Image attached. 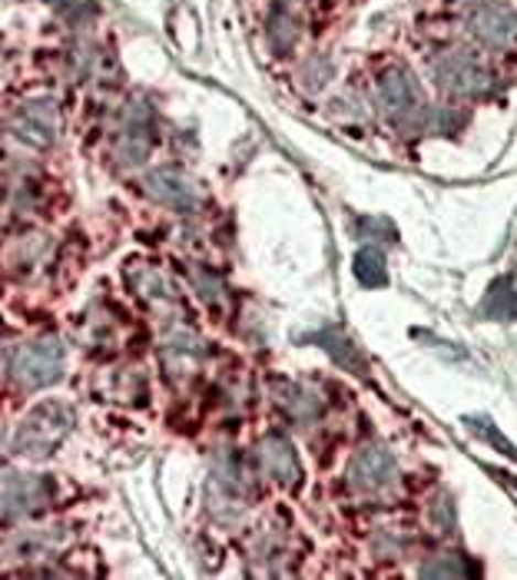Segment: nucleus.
Returning <instances> with one entry per match:
<instances>
[{"mask_svg":"<svg viewBox=\"0 0 517 580\" xmlns=\"http://www.w3.org/2000/svg\"><path fill=\"white\" fill-rule=\"evenodd\" d=\"M497 474H500V471H497ZM504 477H507V474H504ZM507 481H510V484H514V487H517V477H507Z\"/></svg>","mask_w":517,"mask_h":580,"instance_id":"20","label":"nucleus"},{"mask_svg":"<svg viewBox=\"0 0 517 580\" xmlns=\"http://www.w3.org/2000/svg\"><path fill=\"white\" fill-rule=\"evenodd\" d=\"M378 107H381L385 120L391 127L405 130V133L421 130L424 120H428L421 87L411 77V71L401 67V64H391V67L381 71V77H378Z\"/></svg>","mask_w":517,"mask_h":580,"instance_id":"2","label":"nucleus"},{"mask_svg":"<svg viewBox=\"0 0 517 580\" xmlns=\"http://www.w3.org/2000/svg\"><path fill=\"white\" fill-rule=\"evenodd\" d=\"M51 8H57L71 24H84L97 14V4L94 0H47Z\"/></svg>","mask_w":517,"mask_h":580,"instance_id":"19","label":"nucleus"},{"mask_svg":"<svg viewBox=\"0 0 517 580\" xmlns=\"http://www.w3.org/2000/svg\"><path fill=\"white\" fill-rule=\"evenodd\" d=\"M150 153V104H133L123 117L117 157L127 167H140Z\"/></svg>","mask_w":517,"mask_h":580,"instance_id":"11","label":"nucleus"},{"mask_svg":"<svg viewBox=\"0 0 517 580\" xmlns=\"http://www.w3.org/2000/svg\"><path fill=\"white\" fill-rule=\"evenodd\" d=\"M276 401L282 405V411L292 421H312L322 411V405H319V398L312 391H305L302 385H289V382L279 385V398Z\"/></svg>","mask_w":517,"mask_h":580,"instance_id":"12","label":"nucleus"},{"mask_svg":"<svg viewBox=\"0 0 517 580\" xmlns=\"http://www.w3.org/2000/svg\"><path fill=\"white\" fill-rule=\"evenodd\" d=\"M434 84L451 97H477L491 90V74L484 71L481 57L474 51H444L431 61Z\"/></svg>","mask_w":517,"mask_h":580,"instance_id":"3","label":"nucleus"},{"mask_svg":"<svg viewBox=\"0 0 517 580\" xmlns=\"http://www.w3.org/2000/svg\"><path fill=\"white\" fill-rule=\"evenodd\" d=\"M256 461H259L262 474H269L272 481H279V484H286V487H292V484L302 477L299 458H295L292 444H289L279 431H272V434H266V438L259 441Z\"/></svg>","mask_w":517,"mask_h":580,"instance_id":"10","label":"nucleus"},{"mask_svg":"<svg viewBox=\"0 0 517 580\" xmlns=\"http://www.w3.org/2000/svg\"><path fill=\"white\" fill-rule=\"evenodd\" d=\"M8 372L24 388H47L64 372V345L57 339H34L8 358Z\"/></svg>","mask_w":517,"mask_h":580,"instance_id":"4","label":"nucleus"},{"mask_svg":"<svg viewBox=\"0 0 517 580\" xmlns=\"http://www.w3.org/2000/svg\"><path fill=\"white\" fill-rule=\"evenodd\" d=\"M57 107L51 100H31V104H21L8 127L14 130L18 140L31 143V147H51L54 137H57Z\"/></svg>","mask_w":517,"mask_h":580,"instance_id":"6","label":"nucleus"},{"mask_svg":"<svg viewBox=\"0 0 517 580\" xmlns=\"http://www.w3.org/2000/svg\"><path fill=\"white\" fill-rule=\"evenodd\" d=\"M487 319H510L517 315V276H504L491 286L487 299H484V309H481Z\"/></svg>","mask_w":517,"mask_h":580,"instance_id":"13","label":"nucleus"},{"mask_svg":"<svg viewBox=\"0 0 517 580\" xmlns=\"http://www.w3.org/2000/svg\"><path fill=\"white\" fill-rule=\"evenodd\" d=\"M74 428V408L67 401H41L18 428L14 451L24 458H51Z\"/></svg>","mask_w":517,"mask_h":580,"instance_id":"1","label":"nucleus"},{"mask_svg":"<svg viewBox=\"0 0 517 580\" xmlns=\"http://www.w3.org/2000/svg\"><path fill=\"white\" fill-rule=\"evenodd\" d=\"M464 425H467V431H471V434H477L481 441L494 444V448H497L504 458L517 461V448H514V444H510V441H507V438L497 431V425H494L491 418H481V415H467V418H464Z\"/></svg>","mask_w":517,"mask_h":580,"instance_id":"17","label":"nucleus"},{"mask_svg":"<svg viewBox=\"0 0 517 580\" xmlns=\"http://www.w3.org/2000/svg\"><path fill=\"white\" fill-rule=\"evenodd\" d=\"M51 497V484L34 474H4V524L34 514Z\"/></svg>","mask_w":517,"mask_h":580,"instance_id":"9","label":"nucleus"},{"mask_svg":"<svg viewBox=\"0 0 517 580\" xmlns=\"http://www.w3.org/2000/svg\"><path fill=\"white\" fill-rule=\"evenodd\" d=\"M418 577H477V567L461 554H438L421 563Z\"/></svg>","mask_w":517,"mask_h":580,"instance_id":"15","label":"nucleus"},{"mask_svg":"<svg viewBox=\"0 0 517 580\" xmlns=\"http://www.w3.org/2000/svg\"><path fill=\"white\" fill-rule=\"evenodd\" d=\"M398 477V464L388 451L381 448H365L352 458L348 464V484L362 494H371V491H385L391 487Z\"/></svg>","mask_w":517,"mask_h":580,"instance_id":"7","label":"nucleus"},{"mask_svg":"<svg viewBox=\"0 0 517 580\" xmlns=\"http://www.w3.org/2000/svg\"><path fill=\"white\" fill-rule=\"evenodd\" d=\"M352 272H355V279L365 286V289H381V286H388V269H385V256L378 253V249H362L358 256H355V266H352Z\"/></svg>","mask_w":517,"mask_h":580,"instance_id":"14","label":"nucleus"},{"mask_svg":"<svg viewBox=\"0 0 517 580\" xmlns=\"http://www.w3.org/2000/svg\"><path fill=\"white\" fill-rule=\"evenodd\" d=\"M143 190H147L150 200H157V203H163V206H170L176 213H196V206H200L196 186L180 170H153V173H147Z\"/></svg>","mask_w":517,"mask_h":580,"instance_id":"8","label":"nucleus"},{"mask_svg":"<svg viewBox=\"0 0 517 580\" xmlns=\"http://www.w3.org/2000/svg\"><path fill=\"white\" fill-rule=\"evenodd\" d=\"M200 345H203V342H200L196 335H190V332H173V335L166 339V345H163L166 365H170V368H183V362H196V358L203 355Z\"/></svg>","mask_w":517,"mask_h":580,"instance_id":"16","label":"nucleus"},{"mask_svg":"<svg viewBox=\"0 0 517 580\" xmlns=\"http://www.w3.org/2000/svg\"><path fill=\"white\" fill-rule=\"evenodd\" d=\"M342 368H348V372H362L365 365H362V358H358V352H355V345L352 342H345L338 332H322L319 339H315Z\"/></svg>","mask_w":517,"mask_h":580,"instance_id":"18","label":"nucleus"},{"mask_svg":"<svg viewBox=\"0 0 517 580\" xmlns=\"http://www.w3.org/2000/svg\"><path fill=\"white\" fill-rule=\"evenodd\" d=\"M467 28L471 34L494 47V51H507L517 47V14L504 4H494V0H477V4L467 8Z\"/></svg>","mask_w":517,"mask_h":580,"instance_id":"5","label":"nucleus"}]
</instances>
